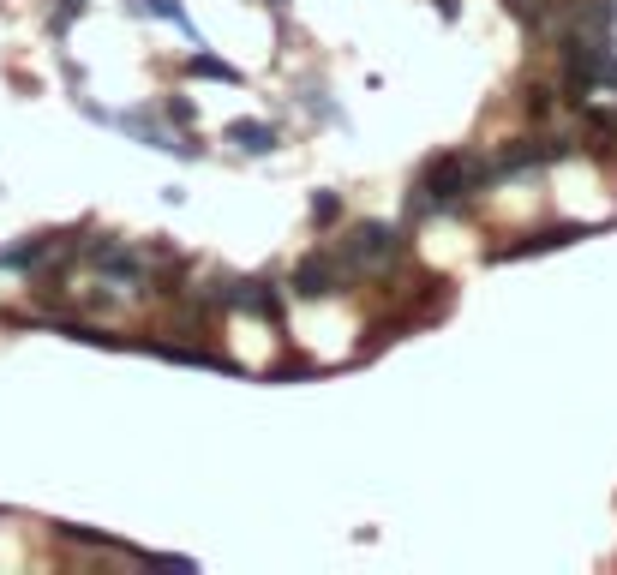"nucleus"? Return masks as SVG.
I'll return each mask as SVG.
<instances>
[{
	"label": "nucleus",
	"instance_id": "obj_7",
	"mask_svg": "<svg viewBox=\"0 0 617 575\" xmlns=\"http://www.w3.org/2000/svg\"><path fill=\"white\" fill-rule=\"evenodd\" d=\"M120 126H126L132 138H144L150 150H168V156H180V162H186V156H198V144H192V138H168V132H162V120H156L150 108H132V114H120Z\"/></svg>",
	"mask_w": 617,
	"mask_h": 575
},
{
	"label": "nucleus",
	"instance_id": "obj_6",
	"mask_svg": "<svg viewBox=\"0 0 617 575\" xmlns=\"http://www.w3.org/2000/svg\"><path fill=\"white\" fill-rule=\"evenodd\" d=\"M90 264H96L108 282H120V288H138V282L150 276V264H144L132 246H120V240H96V246H90Z\"/></svg>",
	"mask_w": 617,
	"mask_h": 575
},
{
	"label": "nucleus",
	"instance_id": "obj_3",
	"mask_svg": "<svg viewBox=\"0 0 617 575\" xmlns=\"http://www.w3.org/2000/svg\"><path fill=\"white\" fill-rule=\"evenodd\" d=\"M570 156V138H510L498 156H492V186L498 180H516V174H534V168H552Z\"/></svg>",
	"mask_w": 617,
	"mask_h": 575
},
{
	"label": "nucleus",
	"instance_id": "obj_11",
	"mask_svg": "<svg viewBox=\"0 0 617 575\" xmlns=\"http://www.w3.org/2000/svg\"><path fill=\"white\" fill-rule=\"evenodd\" d=\"M516 18H522V30H534V36H552L558 30V12H552V0H504Z\"/></svg>",
	"mask_w": 617,
	"mask_h": 575
},
{
	"label": "nucleus",
	"instance_id": "obj_14",
	"mask_svg": "<svg viewBox=\"0 0 617 575\" xmlns=\"http://www.w3.org/2000/svg\"><path fill=\"white\" fill-rule=\"evenodd\" d=\"M522 108H528L534 120H546V114H552V84H528V90H522Z\"/></svg>",
	"mask_w": 617,
	"mask_h": 575
},
{
	"label": "nucleus",
	"instance_id": "obj_18",
	"mask_svg": "<svg viewBox=\"0 0 617 575\" xmlns=\"http://www.w3.org/2000/svg\"><path fill=\"white\" fill-rule=\"evenodd\" d=\"M432 6H438V12H444V18H450V24H456V18H462V0H432Z\"/></svg>",
	"mask_w": 617,
	"mask_h": 575
},
{
	"label": "nucleus",
	"instance_id": "obj_8",
	"mask_svg": "<svg viewBox=\"0 0 617 575\" xmlns=\"http://www.w3.org/2000/svg\"><path fill=\"white\" fill-rule=\"evenodd\" d=\"M588 228H576V222H564V228H540V234H522L516 246H498L492 252V264H510V258H534V252H552V246H570V240H582Z\"/></svg>",
	"mask_w": 617,
	"mask_h": 575
},
{
	"label": "nucleus",
	"instance_id": "obj_2",
	"mask_svg": "<svg viewBox=\"0 0 617 575\" xmlns=\"http://www.w3.org/2000/svg\"><path fill=\"white\" fill-rule=\"evenodd\" d=\"M402 258H408V234L396 222H354L348 240H342V264L354 276H378V270H390Z\"/></svg>",
	"mask_w": 617,
	"mask_h": 575
},
{
	"label": "nucleus",
	"instance_id": "obj_15",
	"mask_svg": "<svg viewBox=\"0 0 617 575\" xmlns=\"http://www.w3.org/2000/svg\"><path fill=\"white\" fill-rule=\"evenodd\" d=\"M336 216H342V198H336V192H318V198H312V222H318V228H330Z\"/></svg>",
	"mask_w": 617,
	"mask_h": 575
},
{
	"label": "nucleus",
	"instance_id": "obj_17",
	"mask_svg": "<svg viewBox=\"0 0 617 575\" xmlns=\"http://www.w3.org/2000/svg\"><path fill=\"white\" fill-rule=\"evenodd\" d=\"M162 114H168L174 126H198V114H192V102H186V96H168V102H162Z\"/></svg>",
	"mask_w": 617,
	"mask_h": 575
},
{
	"label": "nucleus",
	"instance_id": "obj_4",
	"mask_svg": "<svg viewBox=\"0 0 617 575\" xmlns=\"http://www.w3.org/2000/svg\"><path fill=\"white\" fill-rule=\"evenodd\" d=\"M216 300H222L228 312H246V318H264V324L282 318V294H276L270 282H258V276H222V282H216Z\"/></svg>",
	"mask_w": 617,
	"mask_h": 575
},
{
	"label": "nucleus",
	"instance_id": "obj_1",
	"mask_svg": "<svg viewBox=\"0 0 617 575\" xmlns=\"http://www.w3.org/2000/svg\"><path fill=\"white\" fill-rule=\"evenodd\" d=\"M480 186H492V162H474V156L444 150V156H432V162H426V174L414 180L408 210H414V216H426V210L450 216V210H468V198H474Z\"/></svg>",
	"mask_w": 617,
	"mask_h": 575
},
{
	"label": "nucleus",
	"instance_id": "obj_16",
	"mask_svg": "<svg viewBox=\"0 0 617 575\" xmlns=\"http://www.w3.org/2000/svg\"><path fill=\"white\" fill-rule=\"evenodd\" d=\"M78 12H84V0H48V24H54V30H66Z\"/></svg>",
	"mask_w": 617,
	"mask_h": 575
},
{
	"label": "nucleus",
	"instance_id": "obj_13",
	"mask_svg": "<svg viewBox=\"0 0 617 575\" xmlns=\"http://www.w3.org/2000/svg\"><path fill=\"white\" fill-rule=\"evenodd\" d=\"M186 72H192V78H216V84H234V78H240V72H234L228 60H216V54H204V48H198V54L186 60Z\"/></svg>",
	"mask_w": 617,
	"mask_h": 575
},
{
	"label": "nucleus",
	"instance_id": "obj_12",
	"mask_svg": "<svg viewBox=\"0 0 617 575\" xmlns=\"http://www.w3.org/2000/svg\"><path fill=\"white\" fill-rule=\"evenodd\" d=\"M48 252H54V240H48V234H36V240H24V246L0 252V270H36V264H48Z\"/></svg>",
	"mask_w": 617,
	"mask_h": 575
},
{
	"label": "nucleus",
	"instance_id": "obj_5",
	"mask_svg": "<svg viewBox=\"0 0 617 575\" xmlns=\"http://www.w3.org/2000/svg\"><path fill=\"white\" fill-rule=\"evenodd\" d=\"M342 276H348L342 252H306V258L294 264L288 288H294V300H330V294L342 288Z\"/></svg>",
	"mask_w": 617,
	"mask_h": 575
},
{
	"label": "nucleus",
	"instance_id": "obj_10",
	"mask_svg": "<svg viewBox=\"0 0 617 575\" xmlns=\"http://www.w3.org/2000/svg\"><path fill=\"white\" fill-rule=\"evenodd\" d=\"M126 12H138V18H168V24H180V30H186L198 48H210V42H204V30H198L186 12H180V0H126Z\"/></svg>",
	"mask_w": 617,
	"mask_h": 575
},
{
	"label": "nucleus",
	"instance_id": "obj_9",
	"mask_svg": "<svg viewBox=\"0 0 617 575\" xmlns=\"http://www.w3.org/2000/svg\"><path fill=\"white\" fill-rule=\"evenodd\" d=\"M228 144H234L240 156H270V150H276V126H264V120H234V126H228Z\"/></svg>",
	"mask_w": 617,
	"mask_h": 575
}]
</instances>
